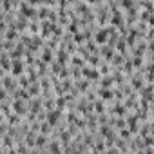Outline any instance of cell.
Instances as JSON below:
<instances>
[{"label":"cell","mask_w":154,"mask_h":154,"mask_svg":"<svg viewBox=\"0 0 154 154\" xmlns=\"http://www.w3.org/2000/svg\"><path fill=\"white\" fill-rule=\"evenodd\" d=\"M100 96H102L103 100H112V98H114V93H111V91H107V89H102V91H100Z\"/></svg>","instance_id":"cell-6"},{"label":"cell","mask_w":154,"mask_h":154,"mask_svg":"<svg viewBox=\"0 0 154 154\" xmlns=\"http://www.w3.org/2000/svg\"><path fill=\"white\" fill-rule=\"evenodd\" d=\"M138 154H145V152H141V150H140V152H138Z\"/></svg>","instance_id":"cell-17"},{"label":"cell","mask_w":154,"mask_h":154,"mask_svg":"<svg viewBox=\"0 0 154 154\" xmlns=\"http://www.w3.org/2000/svg\"><path fill=\"white\" fill-rule=\"evenodd\" d=\"M13 112H17V114H24L26 112V107H24L22 100H15L13 102Z\"/></svg>","instance_id":"cell-5"},{"label":"cell","mask_w":154,"mask_h":154,"mask_svg":"<svg viewBox=\"0 0 154 154\" xmlns=\"http://www.w3.org/2000/svg\"><path fill=\"white\" fill-rule=\"evenodd\" d=\"M42 62H44V63L51 62V49H49V47H47V49H45V51L42 53Z\"/></svg>","instance_id":"cell-10"},{"label":"cell","mask_w":154,"mask_h":154,"mask_svg":"<svg viewBox=\"0 0 154 154\" xmlns=\"http://www.w3.org/2000/svg\"><path fill=\"white\" fill-rule=\"evenodd\" d=\"M15 96H18V98H22V100H29V93H26L24 89H17V93H15Z\"/></svg>","instance_id":"cell-9"},{"label":"cell","mask_w":154,"mask_h":154,"mask_svg":"<svg viewBox=\"0 0 154 154\" xmlns=\"http://www.w3.org/2000/svg\"><path fill=\"white\" fill-rule=\"evenodd\" d=\"M100 71H102V74H107L109 72V65L107 63H100Z\"/></svg>","instance_id":"cell-14"},{"label":"cell","mask_w":154,"mask_h":154,"mask_svg":"<svg viewBox=\"0 0 154 154\" xmlns=\"http://www.w3.org/2000/svg\"><path fill=\"white\" fill-rule=\"evenodd\" d=\"M120 136H122V138H125V140H127V138H129V136H131V132H129V131H127V129H122V132H120Z\"/></svg>","instance_id":"cell-16"},{"label":"cell","mask_w":154,"mask_h":154,"mask_svg":"<svg viewBox=\"0 0 154 154\" xmlns=\"http://www.w3.org/2000/svg\"><path fill=\"white\" fill-rule=\"evenodd\" d=\"M107 36H109V29L105 27V29H102V31H98L94 35V40H96V44H105L107 42Z\"/></svg>","instance_id":"cell-3"},{"label":"cell","mask_w":154,"mask_h":154,"mask_svg":"<svg viewBox=\"0 0 154 154\" xmlns=\"http://www.w3.org/2000/svg\"><path fill=\"white\" fill-rule=\"evenodd\" d=\"M94 109H96V112H103L105 105L102 103V100H96V102H94Z\"/></svg>","instance_id":"cell-12"},{"label":"cell","mask_w":154,"mask_h":154,"mask_svg":"<svg viewBox=\"0 0 154 154\" xmlns=\"http://www.w3.org/2000/svg\"><path fill=\"white\" fill-rule=\"evenodd\" d=\"M49 145H51V147H49L51 154H62V152H60V145H58V141H51Z\"/></svg>","instance_id":"cell-8"},{"label":"cell","mask_w":154,"mask_h":154,"mask_svg":"<svg viewBox=\"0 0 154 154\" xmlns=\"http://www.w3.org/2000/svg\"><path fill=\"white\" fill-rule=\"evenodd\" d=\"M47 143V136L45 134H38L36 136V147H44Z\"/></svg>","instance_id":"cell-7"},{"label":"cell","mask_w":154,"mask_h":154,"mask_svg":"<svg viewBox=\"0 0 154 154\" xmlns=\"http://www.w3.org/2000/svg\"><path fill=\"white\" fill-rule=\"evenodd\" d=\"M22 72H24V63L20 60H15L13 62V67H11V74L13 76H20Z\"/></svg>","instance_id":"cell-4"},{"label":"cell","mask_w":154,"mask_h":154,"mask_svg":"<svg viewBox=\"0 0 154 154\" xmlns=\"http://www.w3.org/2000/svg\"><path fill=\"white\" fill-rule=\"evenodd\" d=\"M49 129H51V125H49V123H47V122H44V123H42V125H40V131H42V134H45V136H47V134H49V132H51V131H49Z\"/></svg>","instance_id":"cell-11"},{"label":"cell","mask_w":154,"mask_h":154,"mask_svg":"<svg viewBox=\"0 0 154 154\" xmlns=\"http://www.w3.org/2000/svg\"><path fill=\"white\" fill-rule=\"evenodd\" d=\"M60 116H62V111H60V109H53V111H49V112H47V120H45V122L53 127V125H56V123H58Z\"/></svg>","instance_id":"cell-1"},{"label":"cell","mask_w":154,"mask_h":154,"mask_svg":"<svg viewBox=\"0 0 154 154\" xmlns=\"http://www.w3.org/2000/svg\"><path fill=\"white\" fill-rule=\"evenodd\" d=\"M72 63H74L76 67H82V65H84V60H82L80 56H72Z\"/></svg>","instance_id":"cell-13"},{"label":"cell","mask_w":154,"mask_h":154,"mask_svg":"<svg viewBox=\"0 0 154 154\" xmlns=\"http://www.w3.org/2000/svg\"><path fill=\"white\" fill-rule=\"evenodd\" d=\"M118 51H120V53H125V42H123V40L118 42Z\"/></svg>","instance_id":"cell-15"},{"label":"cell","mask_w":154,"mask_h":154,"mask_svg":"<svg viewBox=\"0 0 154 154\" xmlns=\"http://www.w3.org/2000/svg\"><path fill=\"white\" fill-rule=\"evenodd\" d=\"M82 72H84L85 78H91V80H98V78H100L98 71H96V69H93V67H84V69H82Z\"/></svg>","instance_id":"cell-2"}]
</instances>
